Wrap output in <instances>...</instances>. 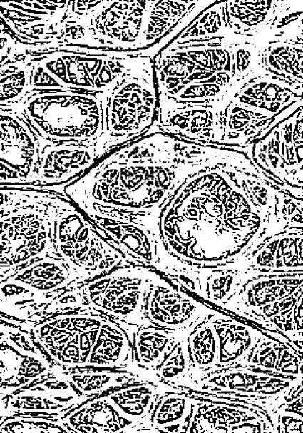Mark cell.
<instances>
[{"label":"cell","instance_id":"cell-1","mask_svg":"<svg viewBox=\"0 0 303 433\" xmlns=\"http://www.w3.org/2000/svg\"><path fill=\"white\" fill-rule=\"evenodd\" d=\"M235 168L220 164L200 170L160 210V245L184 271L224 266L267 234L270 215L246 188L245 171Z\"/></svg>","mask_w":303,"mask_h":433},{"label":"cell","instance_id":"cell-2","mask_svg":"<svg viewBox=\"0 0 303 433\" xmlns=\"http://www.w3.org/2000/svg\"><path fill=\"white\" fill-rule=\"evenodd\" d=\"M206 163L105 159L65 187L88 215L131 219L158 214L175 190Z\"/></svg>","mask_w":303,"mask_h":433},{"label":"cell","instance_id":"cell-3","mask_svg":"<svg viewBox=\"0 0 303 433\" xmlns=\"http://www.w3.org/2000/svg\"><path fill=\"white\" fill-rule=\"evenodd\" d=\"M27 103V117L45 139L104 144L103 101L71 89H36Z\"/></svg>","mask_w":303,"mask_h":433},{"label":"cell","instance_id":"cell-4","mask_svg":"<svg viewBox=\"0 0 303 433\" xmlns=\"http://www.w3.org/2000/svg\"><path fill=\"white\" fill-rule=\"evenodd\" d=\"M51 215L52 245L79 275L88 282L130 263L103 237L80 210L62 203Z\"/></svg>","mask_w":303,"mask_h":433},{"label":"cell","instance_id":"cell-5","mask_svg":"<svg viewBox=\"0 0 303 433\" xmlns=\"http://www.w3.org/2000/svg\"><path fill=\"white\" fill-rule=\"evenodd\" d=\"M105 108L107 148L148 131L158 112L153 63L148 58L132 76H123L110 88Z\"/></svg>","mask_w":303,"mask_h":433},{"label":"cell","instance_id":"cell-6","mask_svg":"<svg viewBox=\"0 0 303 433\" xmlns=\"http://www.w3.org/2000/svg\"><path fill=\"white\" fill-rule=\"evenodd\" d=\"M154 273L139 265L118 267L79 288L85 307L138 328L148 323L145 307Z\"/></svg>","mask_w":303,"mask_h":433},{"label":"cell","instance_id":"cell-7","mask_svg":"<svg viewBox=\"0 0 303 433\" xmlns=\"http://www.w3.org/2000/svg\"><path fill=\"white\" fill-rule=\"evenodd\" d=\"M302 377H289L255 369L234 367L210 372L196 381L192 391L210 397L239 399L274 412L302 384Z\"/></svg>","mask_w":303,"mask_h":433},{"label":"cell","instance_id":"cell-8","mask_svg":"<svg viewBox=\"0 0 303 433\" xmlns=\"http://www.w3.org/2000/svg\"><path fill=\"white\" fill-rule=\"evenodd\" d=\"M302 143L301 106L248 146L246 154L259 171L302 194Z\"/></svg>","mask_w":303,"mask_h":433},{"label":"cell","instance_id":"cell-9","mask_svg":"<svg viewBox=\"0 0 303 433\" xmlns=\"http://www.w3.org/2000/svg\"><path fill=\"white\" fill-rule=\"evenodd\" d=\"M104 316L88 308L75 314L59 315L37 325L34 336L58 365L84 367Z\"/></svg>","mask_w":303,"mask_h":433},{"label":"cell","instance_id":"cell-10","mask_svg":"<svg viewBox=\"0 0 303 433\" xmlns=\"http://www.w3.org/2000/svg\"><path fill=\"white\" fill-rule=\"evenodd\" d=\"M51 216L29 208L0 217V272L45 256L52 246Z\"/></svg>","mask_w":303,"mask_h":433},{"label":"cell","instance_id":"cell-11","mask_svg":"<svg viewBox=\"0 0 303 433\" xmlns=\"http://www.w3.org/2000/svg\"><path fill=\"white\" fill-rule=\"evenodd\" d=\"M299 1H227L225 14L231 34L277 41L302 14Z\"/></svg>","mask_w":303,"mask_h":433},{"label":"cell","instance_id":"cell-12","mask_svg":"<svg viewBox=\"0 0 303 433\" xmlns=\"http://www.w3.org/2000/svg\"><path fill=\"white\" fill-rule=\"evenodd\" d=\"M152 1H99L87 14L86 28L93 39L116 46L143 48L144 33ZM88 34V35H89Z\"/></svg>","mask_w":303,"mask_h":433},{"label":"cell","instance_id":"cell-13","mask_svg":"<svg viewBox=\"0 0 303 433\" xmlns=\"http://www.w3.org/2000/svg\"><path fill=\"white\" fill-rule=\"evenodd\" d=\"M216 311L184 291L178 282L172 283L155 272L145 307L148 323L170 330H185Z\"/></svg>","mask_w":303,"mask_h":433},{"label":"cell","instance_id":"cell-14","mask_svg":"<svg viewBox=\"0 0 303 433\" xmlns=\"http://www.w3.org/2000/svg\"><path fill=\"white\" fill-rule=\"evenodd\" d=\"M199 400L188 432H274L269 416L256 404L224 400Z\"/></svg>","mask_w":303,"mask_h":433},{"label":"cell","instance_id":"cell-15","mask_svg":"<svg viewBox=\"0 0 303 433\" xmlns=\"http://www.w3.org/2000/svg\"><path fill=\"white\" fill-rule=\"evenodd\" d=\"M222 105L185 104L160 98L162 130L179 138L196 143L221 146Z\"/></svg>","mask_w":303,"mask_h":433},{"label":"cell","instance_id":"cell-16","mask_svg":"<svg viewBox=\"0 0 303 433\" xmlns=\"http://www.w3.org/2000/svg\"><path fill=\"white\" fill-rule=\"evenodd\" d=\"M63 87L109 90L124 74L120 61L108 57L66 54L51 58L43 66Z\"/></svg>","mask_w":303,"mask_h":433},{"label":"cell","instance_id":"cell-17","mask_svg":"<svg viewBox=\"0 0 303 433\" xmlns=\"http://www.w3.org/2000/svg\"><path fill=\"white\" fill-rule=\"evenodd\" d=\"M38 158L31 132L16 118L0 113V181L34 182Z\"/></svg>","mask_w":303,"mask_h":433},{"label":"cell","instance_id":"cell-18","mask_svg":"<svg viewBox=\"0 0 303 433\" xmlns=\"http://www.w3.org/2000/svg\"><path fill=\"white\" fill-rule=\"evenodd\" d=\"M301 290L302 272H262L247 280L221 309L256 322L265 308Z\"/></svg>","mask_w":303,"mask_h":433},{"label":"cell","instance_id":"cell-19","mask_svg":"<svg viewBox=\"0 0 303 433\" xmlns=\"http://www.w3.org/2000/svg\"><path fill=\"white\" fill-rule=\"evenodd\" d=\"M106 150L91 143H61L46 147L38 158L34 182L54 185L75 181L89 171Z\"/></svg>","mask_w":303,"mask_h":433},{"label":"cell","instance_id":"cell-20","mask_svg":"<svg viewBox=\"0 0 303 433\" xmlns=\"http://www.w3.org/2000/svg\"><path fill=\"white\" fill-rule=\"evenodd\" d=\"M247 263L248 270L260 272H302V228L270 235L257 245Z\"/></svg>","mask_w":303,"mask_h":433},{"label":"cell","instance_id":"cell-21","mask_svg":"<svg viewBox=\"0 0 303 433\" xmlns=\"http://www.w3.org/2000/svg\"><path fill=\"white\" fill-rule=\"evenodd\" d=\"M302 105L297 101L274 116L232 100L224 113L221 146L246 148Z\"/></svg>","mask_w":303,"mask_h":433},{"label":"cell","instance_id":"cell-22","mask_svg":"<svg viewBox=\"0 0 303 433\" xmlns=\"http://www.w3.org/2000/svg\"><path fill=\"white\" fill-rule=\"evenodd\" d=\"M50 364L35 348H24L9 337L0 339V394H7L46 376Z\"/></svg>","mask_w":303,"mask_h":433},{"label":"cell","instance_id":"cell-23","mask_svg":"<svg viewBox=\"0 0 303 433\" xmlns=\"http://www.w3.org/2000/svg\"><path fill=\"white\" fill-rule=\"evenodd\" d=\"M210 318L218 337L217 370L241 367L264 333L263 329L254 327L218 310L210 315Z\"/></svg>","mask_w":303,"mask_h":433},{"label":"cell","instance_id":"cell-24","mask_svg":"<svg viewBox=\"0 0 303 433\" xmlns=\"http://www.w3.org/2000/svg\"><path fill=\"white\" fill-rule=\"evenodd\" d=\"M184 390L164 382L142 381L113 389L105 395L117 412L136 429L151 430L150 419L158 398L168 392Z\"/></svg>","mask_w":303,"mask_h":433},{"label":"cell","instance_id":"cell-25","mask_svg":"<svg viewBox=\"0 0 303 433\" xmlns=\"http://www.w3.org/2000/svg\"><path fill=\"white\" fill-rule=\"evenodd\" d=\"M302 93L288 81L267 74L246 83L232 100L276 116L302 100Z\"/></svg>","mask_w":303,"mask_h":433},{"label":"cell","instance_id":"cell-26","mask_svg":"<svg viewBox=\"0 0 303 433\" xmlns=\"http://www.w3.org/2000/svg\"><path fill=\"white\" fill-rule=\"evenodd\" d=\"M302 352L284 336L263 333L243 367L289 377H302Z\"/></svg>","mask_w":303,"mask_h":433},{"label":"cell","instance_id":"cell-27","mask_svg":"<svg viewBox=\"0 0 303 433\" xmlns=\"http://www.w3.org/2000/svg\"><path fill=\"white\" fill-rule=\"evenodd\" d=\"M127 366L138 371L126 325L105 315L86 367L101 369Z\"/></svg>","mask_w":303,"mask_h":433},{"label":"cell","instance_id":"cell-28","mask_svg":"<svg viewBox=\"0 0 303 433\" xmlns=\"http://www.w3.org/2000/svg\"><path fill=\"white\" fill-rule=\"evenodd\" d=\"M81 280L62 258L48 254L19 270L9 281L29 293L47 295L63 289L74 280Z\"/></svg>","mask_w":303,"mask_h":433},{"label":"cell","instance_id":"cell-29","mask_svg":"<svg viewBox=\"0 0 303 433\" xmlns=\"http://www.w3.org/2000/svg\"><path fill=\"white\" fill-rule=\"evenodd\" d=\"M195 325L180 330L166 329L150 323L139 327L132 341L135 365L156 379L154 375L156 367L166 357L176 342Z\"/></svg>","mask_w":303,"mask_h":433},{"label":"cell","instance_id":"cell-30","mask_svg":"<svg viewBox=\"0 0 303 433\" xmlns=\"http://www.w3.org/2000/svg\"><path fill=\"white\" fill-rule=\"evenodd\" d=\"M62 422L65 427L78 432H131L136 428L117 412L106 396L83 402Z\"/></svg>","mask_w":303,"mask_h":433},{"label":"cell","instance_id":"cell-31","mask_svg":"<svg viewBox=\"0 0 303 433\" xmlns=\"http://www.w3.org/2000/svg\"><path fill=\"white\" fill-rule=\"evenodd\" d=\"M198 398L188 390L168 392L161 395L151 416L152 432H188Z\"/></svg>","mask_w":303,"mask_h":433},{"label":"cell","instance_id":"cell-32","mask_svg":"<svg viewBox=\"0 0 303 433\" xmlns=\"http://www.w3.org/2000/svg\"><path fill=\"white\" fill-rule=\"evenodd\" d=\"M210 316V315L196 324L188 337L191 371L187 389H190L196 381L207 374L217 369L218 337Z\"/></svg>","mask_w":303,"mask_h":433},{"label":"cell","instance_id":"cell-33","mask_svg":"<svg viewBox=\"0 0 303 433\" xmlns=\"http://www.w3.org/2000/svg\"><path fill=\"white\" fill-rule=\"evenodd\" d=\"M263 66L269 73L302 89V39L282 38L269 44Z\"/></svg>","mask_w":303,"mask_h":433},{"label":"cell","instance_id":"cell-34","mask_svg":"<svg viewBox=\"0 0 303 433\" xmlns=\"http://www.w3.org/2000/svg\"><path fill=\"white\" fill-rule=\"evenodd\" d=\"M223 269L205 273V276L196 280V295L204 302L221 308L235 295L243 284L252 276L261 272L246 270L242 271L223 266Z\"/></svg>","mask_w":303,"mask_h":433},{"label":"cell","instance_id":"cell-35","mask_svg":"<svg viewBox=\"0 0 303 433\" xmlns=\"http://www.w3.org/2000/svg\"><path fill=\"white\" fill-rule=\"evenodd\" d=\"M230 32L225 19V1H216L202 11L170 44L224 38Z\"/></svg>","mask_w":303,"mask_h":433},{"label":"cell","instance_id":"cell-36","mask_svg":"<svg viewBox=\"0 0 303 433\" xmlns=\"http://www.w3.org/2000/svg\"><path fill=\"white\" fill-rule=\"evenodd\" d=\"M78 392L86 397L98 395L134 382L135 377L147 380L143 377L129 372L107 370H86L65 376Z\"/></svg>","mask_w":303,"mask_h":433},{"label":"cell","instance_id":"cell-37","mask_svg":"<svg viewBox=\"0 0 303 433\" xmlns=\"http://www.w3.org/2000/svg\"><path fill=\"white\" fill-rule=\"evenodd\" d=\"M190 331L176 342L166 357L155 370L154 375L159 382L187 389L191 371L188 340Z\"/></svg>","mask_w":303,"mask_h":433},{"label":"cell","instance_id":"cell-38","mask_svg":"<svg viewBox=\"0 0 303 433\" xmlns=\"http://www.w3.org/2000/svg\"><path fill=\"white\" fill-rule=\"evenodd\" d=\"M63 424L24 419L9 420L0 426V432H69Z\"/></svg>","mask_w":303,"mask_h":433},{"label":"cell","instance_id":"cell-39","mask_svg":"<svg viewBox=\"0 0 303 433\" xmlns=\"http://www.w3.org/2000/svg\"><path fill=\"white\" fill-rule=\"evenodd\" d=\"M26 73L24 70L6 74L0 78V101H8L18 97L26 85Z\"/></svg>","mask_w":303,"mask_h":433},{"label":"cell","instance_id":"cell-40","mask_svg":"<svg viewBox=\"0 0 303 433\" xmlns=\"http://www.w3.org/2000/svg\"><path fill=\"white\" fill-rule=\"evenodd\" d=\"M302 415L277 409L270 416L274 432H302Z\"/></svg>","mask_w":303,"mask_h":433},{"label":"cell","instance_id":"cell-41","mask_svg":"<svg viewBox=\"0 0 303 433\" xmlns=\"http://www.w3.org/2000/svg\"><path fill=\"white\" fill-rule=\"evenodd\" d=\"M30 84L36 87H50L63 89L64 87L43 66H37L31 72Z\"/></svg>","mask_w":303,"mask_h":433},{"label":"cell","instance_id":"cell-42","mask_svg":"<svg viewBox=\"0 0 303 433\" xmlns=\"http://www.w3.org/2000/svg\"><path fill=\"white\" fill-rule=\"evenodd\" d=\"M16 195L6 190H0V210L13 205Z\"/></svg>","mask_w":303,"mask_h":433},{"label":"cell","instance_id":"cell-43","mask_svg":"<svg viewBox=\"0 0 303 433\" xmlns=\"http://www.w3.org/2000/svg\"><path fill=\"white\" fill-rule=\"evenodd\" d=\"M1 35L2 34L0 35V51L4 49L9 43L8 38Z\"/></svg>","mask_w":303,"mask_h":433},{"label":"cell","instance_id":"cell-44","mask_svg":"<svg viewBox=\"0 0 303 433\" xmlns=\"http://www.w3.org/2000/svg\"><path fill=\"white\" fill-rule=\"evenodd\" d=\"M1 34L3 35V34H5V32H4V31L2 29H1V27H0V35H1Z\"/></svg>","mask_w":303,"mask_h":433},{"label":"cell","instance_id":"cell-45","mask_svg":"<svg viewBox=\"0 0 303 433\" xmlns=\"http://www.w3.org/2000/svg\"><path fill=\"white\" fill-rule=\"evenodd\" d=\"M1 325H0V334H1Z\"/></svg>","mask_w":303,"mask_h":433}]
</instances>
